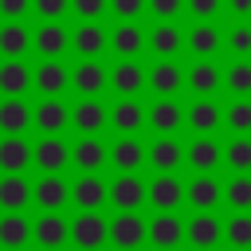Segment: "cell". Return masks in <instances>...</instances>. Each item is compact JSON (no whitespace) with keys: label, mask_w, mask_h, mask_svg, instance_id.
Wrapping results in <instances>:
<instances>
[{"label":"cell","mask_w":251,"mask_h":251,"mask_svg":"<svg viewBox=\"0 0 251 251\" xmlns=\"http://www.w3.org/2000/svg\"><path fill=\"white\" fill-rule=\"evenodd\" d=\"M114 243H122V247H133V243H141L145 239V227H141V220L137 216H129V212H122L118 220H114Z\"/></svg>","instance_id":"cell-1"},{"label":"cell","mask_w":251,"mask_h":251,"mask_svg":"<svg viewBox=\"0 0 251 251\" xmlns=\"http://www.w3.org/2000/svg\"><path fill=\"white\" fill-rule=\"evenodd\" d=\"M27 161H31V149H27L20 137H8V141L0 145V169H8V173H20Z\"/></svg>","instance_id":"cell-2"},{"label":"cell","mask_w":251,"mask_h":251,"mask_svg":"<svg viewBox=\"0 0 251 251\" xmlns=\"http://www.w3.org/2000/svg\"><path fill=\"white\" fill-rule=\"evenodd\" d=\"M141 200H145V188H141V180H133V176H122V180L114 184V204H118L122 212L137 208Z\"/></svg>","instance_id":"cell-3"},{"label":"cell","mask_w":251,"mask_h":251,"mask_svg":"<svg viewBox=\"0 0 251 251\" xmlns=\"http://www.w3.org/2000/svg\"><path fill=\"white\" fill-rule=\"evenodd\" d=\"M75 239H78L82 247H94V243H102V239H106V227H102V220H98V216H90V212H86V216H78V220H75Z\"/></svg>","instance_id":"cell-4"},{"label":"cell","mask_w":251,"mask_h":251,"mask_svg":"<svg viewBox=\"0 0 251 251\" xmlns=\"http://www.w3.org/2000/svg\"><path fill=\"white\" fill-rule=\"evenodd\" d=\"M149 196H153V204H157V208H176L184 192H180V184H176L173 176H157V180H153V192H149Z\"/></svg>","instance_id":"cell-5"},{"label":"cell","mask_w":251,"mask_h":251,"mask_svg":"<svg viewBox=\"0 0 251 251\" xmlns=\"http://www.w3.org/2000/svg\"><path fill=\"white\" fill-rule=\"evenodd\" d=\"M27 106L20 102V98H12V102H4L0 106V129H8V133H20L24 126H27Z\"/></svg>","instance_id":"cell-6"},{"label":"cell","mask_w":251,"mask_h":251,"mask_svg":"<svg viewBox=\"0 0 251 251\" xmlns=\"http://www.w3.org/2000/svg\"><path fill=\"white\" fill-rule=\"evenodd\" d=\"M35 161H39L43 169H63V161H67V149H63V141H55V137L39 141V145H35Z\"/></svg>","instance_id":"cell-7"},{"label":"cell","mask_w":251,"mask_h":251,"mask_svg":"<svg viewBox=\"0 0 251 251\" xmlns=\"http://www.w3.org/2000/svg\"><path fill=\"white\" fill-rule=\"evenodd\" d=\"M102 82H106V75H102V67H98V63H82V67H78V75H75V86H78L82 94H98V90H102Z\"/></svg>","instance_id":"cell-8"},{"label":"cell","mask_w":251,"mask_h":251,"mask_svg":"<svg viewBox=\"0 0 251 251\" xmlns=\"http://www.w3.org/2000/svg\"><path fill=\"white\" fill-rule=\"evenodd\" d=\"M114 86H118L122 94H137V90H141V67H137V63H118Z\"/></svg>","instance_id":"cell-9"},{"label":"cell","mask_w":251,"mask_h":251,"mask_svg":"<svg viewBox=\"0 0 251 251\" xmlns=\"http://www.w3.org/2000/svg\"><path fill=\"white\" fill-rule=\"evenodd\" d=\"M188 82H192V90H196V94H212V90L220 86V75H216V67L196 63V67L188 71Z\"/></svg>","instance_id":"cell-10"},{"label":"cell","mask_w":251,"mask_h":251,"mask_svg":"<svg viewBox=\"0 0 251 251\" xmlns=\"http://www.w3.org/2000/svg\"><path fill=\"white\" fill-rule=\"evenodd\" d=\"M188 200H192L196 208H212V204L220 200V184L208 180V176H200L196 184H188Z\"/></svg>","instance_id":"cell-11"},{"label":"cell","mask_w":251,"mask_h":251,"mask_svg":"<svg viewBox=\"0 0 251 251\" xmlns=\"http://www.w3.org/2000/svg\"><path fill=\"white\" fill-rule=\"evenodd\" d=\"M24 86H27V71L20 63H4L0 67V90L4 94H24Z\"/></svg>","instance_id":"cell-12"},{"label":"cell","mask_w":251,"mask_h":251,"mask_svg":"<svg viewBox=\"0 0 251 251\" xmlns=\"http://www.w3.org/2000/svg\"><path fill=\"white\" fill-rule=\"evenodd\" d=\"M27 184L20 180V176H8V180H0V204L4 208H20V204H27Z\"/></svg>","instance_id":"cell-13"},{"label":"cell","mask_w":251,"mask_h":251,"mask_svg":"<svg viewBox=\"0 0 251 251\" xmlns=\"http://www.w3.org/2000/svg\"><path fill=\"white\" fill-rule=\"evenodd\" d=\"M35 82H39V90H43V94H59V90H63V82H67V75H63V67H59V63H43V67H39V75H35Z\"/></svg>","instance_id":"cell-14"},{"label":"cell","mask_w":251,"mask_h":251,"mask_svg":"<svg viewBox=\"0 0 251 251\" xmlns=\"http://www.w3.org/2000/svg\"><path fill=\"white\" fill-rule=\"evenodd\" d=\"M176 86H180V71L173 63H157L153 67V90L157 94H173Z\"/></svg>","instance_id":"cell-15"},{"label":"cell","mask_w":251,"mask_h":251,"mask_svg":"<svg viewBox=\"0 0 251 251\" xmlns=\"http://www.w3.org/2000/svg\"><path fill=\"white\" fill-rule=\"evenodd\" d=\"M153 243H161V247H173L176 239H180V220H173V216H161V220H153Z\"/></svg>","instance_id":"cell-16"},{"label":"cell","mask_w":251,"mask_h":251,"mask_svg":"<svg viewBox=\"0 0 251 251\" xmlns=\"http://www.w3.org/2000/svg\"><path fill=\"white\" fill-rule=\"evenodd\" d=\"M102 122H106V114H102L98 102H82V106L75 110V126L86 129V133H90V129H102Z\"/></svg>","instance_id":"cell-17"},{"label":"cell","mask_w":251,"mask_h":251,"mask_svg":"<svg viewBox=\"0 0 251 251\" xmlns=\"http://www.w3.org/2000/svg\"><path fill=\"white\" fill-rule=\"evenodd\" d=\"M75 200H78L82 208H98V204L106 200V188H102L98 180H90V176H86V180H78V184H75Z\"/></svg>","instance_id":"cell-18"},{"label":"cell","mask_w":251,"mask_h":251,"mask_svg":"<svg viewBox=\"0 0 251 251\" xmlns=\"http://www.w3.org/2000/svg\"><path fill=\"white\" fill-rule=\"evenodd\" d=\"M188 239H192V243H216V239H220V224H216L212 216H200V220L188 224Z\"/></svg>","instance_id":"cell-19"},{"label":"cell","mask_w":251,"mask_h":251,"mask_svg":"<svg viewBox=\"0 0 251 251\" xmlns=\"http://www.w3.org/2000/svg\"><path fill=\"white\" fill-rule=\"evenodd\" d=\"M24 47H27V31H24L20 24L0 27V51H4V55H20Z\"/></svg>","instance_id":"cell-20"},{"label":"cell","mask_w":251,"mask_h":251,"mask_svg":"<svg viewBox=\"0 0 251 251\" xmlns=\"http://www.w3.org/2000/svg\"><path fill=\"white\" fill-rule=\"evenodd\" d=\"M63 43H67V35H63V27H55V24H47V27L35 35V47H39L43 55H59Z\"/></svg>","instance_id":"cell-21"},{"label":"cell","mask_w":251,"mask_h":251,"mask_svg":"<svg viewBox=\"0 0 251 251\" xmlns=\"http://www.w3.org/2000/svg\"><path fill=\"white\" fill-rule=\"evenodd\" d=\"M114 126L126 129V133H133V129L141 126V106H137V102H118V110H114Z\"/></svg>","instance_id":"cell-22"},{"label":"cell","mask_w":251,"mask_h":251,"mask_svg":"<svg viewBox=\"0 0 251 251\" xmlns=\"http://www.w3.org/2000/svg\"><path fill=\"white\" fill-rule=\"evenodd\" d=\"M149 118H153V126H157L161 133H169V129H176V126H180V110H176L173 102H157Z\"/></svg>","instance_id":"cell-23"},{"label":"cell","mask_w":251,"mask_h":251,"mask_svg":"<svg viewBox=\"0 0 251 251\" xmlns=\"http://www.w3.org/2000/svg\"><path fill=\"white\" fill-rule=\"evenodd\" d=\"M63 196H67V188H63V180H55V176H47V180L35 188V200H39L43 208H59Z\"/></svg>","instance_id":"cell-24"},{"label":"cell","mask_w":251,"mask_h":251,"mask_svg":"<svg viewBox=\"0 0 251 251\" xmlns=\"http://www.w3.org/2000/svg\"><path fill=\"white\" fill-rule=\"evenodd\" d=\"M63 235H67V227H63L59 216H43V220L35 224V239H39V243H63Z\"/></svg>","instance_id":"cell-25"},{"label":"cell","mask_w":251,"mask_h":251,"mask_svg":"<svg viewBox=\"0 0 251 251\" xmlns=\"http://www.w3.org/2000/svg\"><path fill=\"white\" fill-rule=\"evenodd\" d=\"M141 43H145V39H141V31H137V27H129V24L114 31V47H118L122 55H137V51H141Z\"/></svg>","instance_id":"cell-26"},{"label":"cell","mask_w":251,"mask_h":251,"mask_svg":"<svg viewBox=\"0 0 251 251\" xmlns=\"http://www.w3.org/2000/svg\"><path fill=\"white\" fill-rule=\"evenodd\" d=\"M35 122H39V129H59V126L67 122V110H63L59 102H43V106L35 110Z\"/></svg>","instance_id":"cell-27"},{"label":"cell","mask_w":251,"mask_h":251,"mask_svg":"<svg viewBox=\"0 0 251 251\" xmlns=\"http://www.w3.org/2000/svg\"><path fill=\"white\" fill-rule=\"evenodd\" d=\"M75 161H78L82 169H98V165L106 161V149H102L98 141H90V137H86V141H82V145L75 149Z\"/></svg>","instance_id":"cell-28"},{"label":"cell","mask_w":251,"mask_h":251,"mask_svg":"<svg viewBox=\"0 0 251 251\" xmlns=\"http://www.w3.org/2000/svg\"><path fill=\"white\" fill-rule=\"evenodd\" d=\"M188 161H192L196 169H212V165L220 161V145H212V141H196V145L188 149Z\"/></svg>","instance_id":"cell-29"},{"label":"cell","mask_w":251,"mask_h":251,"mask_svg":"<svg viewBox=\"0 0 251 251\" xmlns=\"http://www.w3.org/2000/svg\"><path fill=\"white\" fill-rule=\"evenodd\" d=\"M102 43H106V39H102V31H98V27H90V24H86V27H78V35H75V47H78L82 55H98V51H102Z\"/></svg>","instance_id":"cell-30"},{"label":"cell","mask_w":251,"mask_h":251,"mask_svg":"<svg viewBox=\"0 0 251 251\" xmlns=\"http://www.w3.org/2000/svg\"><path fill=\"white\" fill-rule=\"evenodd\" d=\"M176 47H180V31H176V27L165 24V27L153 31V51H157V55H173Z\"/></svg>","instance_id":"cell-31"},{"label":"cell","mask_w":251,"mask_h":251,"mask_svg":"<svg viewBox=\"0 0 251 251\" xmlns=\"http://www.w3.org/2000/svg\"><path fill=\"white\" fill-rule=\"evenodd\" d=\"M188 47H192L196 55H208V51L220 47V31H212V27H196V31L188 35Z\"/></svg>","instance_id":"cell-32"},{"label":"cell","mask_w":251,"mask_h":251,"mask_svg":"<svg viewBox=\"0 0 251 251\" xmlns=\"http://www.w3.org/2000/svg\"><path fill=\"white\" fill-rule=\"evenodd\" d=\"M188 122H192L196 129H212V126L220 122V110H216L212 102H196V106L188 110Z\"/></svg>","instance_id":"cell-33"},{"label":"cell","mask_w":251,"mask_h":251,"mask_svg":"<svg viewBox=\"0 0 251 251\" xmlns=\"http://www.w3.org/2000/svg\"><path fill=\"white\" fill-rule=\"evenodd\" d=\"M114 161L122 165V173H126V169H137V165H141V145H137V141H118V145H114Z\"/></svg>","instance_id":"cell-34"},{"label":"cell","mask_w":251,"mask_h":251,"mask_svg":"<svg viewBox=\"0 0 251 251\" xmlns=\"http://www.w3.org/2000/svg\"><path fill=\"white\" fill-rule=\"evenodd\" d=\"M27 239V224L20 220V216H8V220H0V243H24Z\"/></svg>","instance_id":"cell-35"},{"label":"cell","mask_w":251,"mask_h":251,"mask_svg":"<svg viewBox=\"0 0 251 251\" xmlns=\"http://www.w3.org/2000/svg\"><path fill=\"white\" fill-rule=\"evenodd\" d=\"M176 161H180V145L176 141H157L153 145V165L157 169H173Z\"/></svg>","instance_id":"cell-36"},{"label":"cell","mask_w":251,"mask_h":251,"mask_svg":"<svg viewBox=\"0 0 251 251\" xmlns=\"http://www.w3.org/2000/svg\"><path fill=\"white\" fill-rule=\"evenodd\" d=\"M227 200H231L235 208H247V204H251V180H247V176L231 180V184H227Z\"/></svg>","instance_id":"cell-37"},{"label":"cell","mask_w":251,"mask_h":251,"mask_svg":"<svg viewBox=\"0 0 251 251\" xmlns=\"http://www.w3.org/2000/svg\"><path fill=\"white\" fill-rule=\"evenodd\" d=\"M227 82H231L235 94H247V90H251V63H235L231 75H227Z\"/></svg>","instance_id":"cell-38"},{"label":"cell","mask_w":251,"mask_h":251,"mask_svg":"<svg viewBox=\"0 0 251 251\" xmlns=\"http://www.w3.org/2000/svg\"><path fill=\"white\" fill-rule=\"evenodd\" d=\"M227 161L235 169H251V141H231L227 145Z\"/></svg>","instance_id":"cell-39"},{"label":"cell","mask_w":251,"mask_h":251,"mask_svg":"<svg viewBox=\"0 0 251 251\" xmlns=\"http://www.w3.org/2000/svg\"><path fill=\"white\" fill-rule=\"evenodd\" d=\"M227 122H231V129H251V102H235L227 110Z\"/></svg>","instance_id":"cell-40"},{"label":"cell","mask_w":251,"mask_h":251,"mask_svg":"<svg viewBox=\"0 0 251 251\" xmlns=\"http://www.w3.org/2000/svg\"><path fill=\"white\" fill-rule=\"evenodd\" d=\"M227 235H231V243H251V220L247 216H235L227 224Z\"/></svg>","instance_id":"cell-41"},{"label":"cell","mask_w":251,"mask_h":251,"mask_svg":"<svg viewBox=\"0 0 251 251\" xmlns=\"http://www.w3.org/2000/svg\"><path fill=\"white\" fill-rule=\"evenodd\" d=\"M231 51H235V55L251 51V31H247V27H235V31H231Z\"/></svg>","instance_id":"cell-42"},{"label":"cell","mask_w":251,"mask_h":251,"mask_svg":"<svg viewBox=\"0 0 251 251\" xmlns=\"http://www.w3.org/2000/svg\"><path fill=\"white\" fill-rule=\"evenodd\" d=\"M75 8H78L82 16H98V12L106 8V0H75Z\"/></svg>","instance_id":"cell-43"},{"label":"cell","mask_w":251,"mask_h":251,"mask_svg":"<svg viewBox=\"0 0 251 251\" xmlns=\"http://www.w3.org/2000/svg\"><path fill=\"white\" fill-rule=\"evenodd\" d=\"M188 8H192L196 16H212V12L220 8V0H188Z\"/></svg>","instance_id":"cell-44"},{"label":"cell","mask_w":251,"mask_h":251,"mask_svg":"<svg viewBox=\"0 0 251 251\" xmlns=\"http://www.w3.org/2000/svg\"><path fill=\"white\" fill-rule=\"evenodd\" d=\"M24 8H27V0H0V12L4 16H20Z\"/></svg>","instance_id":"cell-45"},{"label":"cell","mask_w":251,"mask_h":251,"mask_svg":"<svg viewBox=\"0 0 251 251\" xmlns=\"http://www.w3.org/2000/svg\"><path fill=\"white\" fill-rule=\"evenodd\" d=\"M176 8H180V0H153V12L157 16H173Z\"/></svg>","instance_id":"cell-46"},{"label":"cell","mask_w":251,"mask_h":251,"mask_svg":"<svg viewBox=\"0 0 251 251\" xmlns=\"http://www.w3.org/2000/svg\"><path fill=\"white\" fill-rule=\"evenodd\" d=\"M114 8H118L122 16H137V12H141V0H114Z\"/></svg>","instance_id":"cell-47"},{"label":"cell","mask_w":251,"mask_h":251,"mask_svg":"<svg viewBox=\"0 0 251 251\" xmlns=\"http://www.w3.org/2000/svg\"><path fill=\"white\" fill-rule=\"evenodd\" d=\"M35 8H39L43 16H59V12H63V0H35Z\"/></svg>","instance_id":"cell-48"},{"label":"cell","mask_w":251,"mask_h":251,"mask_svg":"<svg viewBox=\"0 0 251 251\" xmlns=\"http://www.w3.org/2000/svg\"><path fill=\"white\" fill-rule=\"evenodd\" d=\"M235 4V12H251V0H231Z\"/></svg>","instance_id":"cell-49"}]
</instances>
